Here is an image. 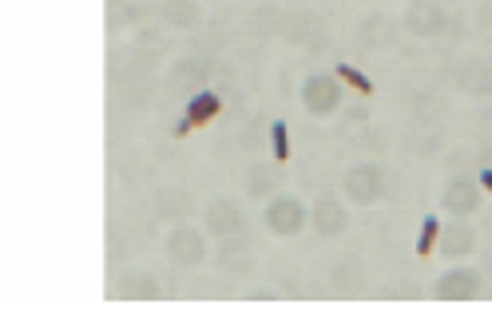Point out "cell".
Segmentation results:
<instances>
[{"instance_id":"cell-2","label":"cell","mask_w":492,"mask_h":321,"mask_svg":"<svg viewBox=\"0 0 492 321\" xmlns=\"http://www.w3.org/2000/svg\"><path fill=\"white\" fill-rule=\"evenodd\" d=\"M337 76H342V80H346L349 87H357L362 96H369V92H373V83L365 80V76H362V72H357V68H349V64H337Z\"/></svg>"},{"instance_id":"cell-3","label":"cell","mask_w":492,"mask_h":321,"mask_svg":"<svg viewBox=\"0 0 492 321\" xmlns=\"http://www.w3.org/2000/svg\"><path fill=\"white\" fill-rule=\"evenodd\" d=\"M270 135H274V159L286 163V159H290V139H286V123H274V127H270Z\"/></svg>"},{"instance_id":"cell-5","label":"cell","mask_w":492,"mask_h":321,"mask_svg":"<svg viewBox=\"0 0 492 321\" xmlns=\"http://www.w3.org/2000/svg\"><path fill=\"white\" fill-rule=\"evenodd\" d=\"M480 183H484V187L492 191V171H480Z\"/></svg>"},{"instance_id":"cell-1","label":"cell","mask_w":492,"mask_h":321,"mask_svg":"<svg viewBox=\"0 0 492 321\" xmlns=\"http://www.w3.org/2000/svg\"><path fill=\"white\" fill-rule=\"evenodd\" d=\"M210 115H219V96H215V92H203V96L195 99V103H190L187 107V115H183V123H179V135H187V131H195V127H203L206 119H210Z\"/></svg>"},{"instance_id":"cell-4","label":"cell","mask_w":492,"mask_h":321,"mask_svg":"<svg viewBox=\"0 0 492 321\" xmlns=\"http://www.w3.org/2000/svg\"><path fill=\"white\" fill-rule=\"evenodd\" d=\"M433 242H437V218H425V226H421V242H417V254L429 258Z\"/></svg>"}]
</instances>
